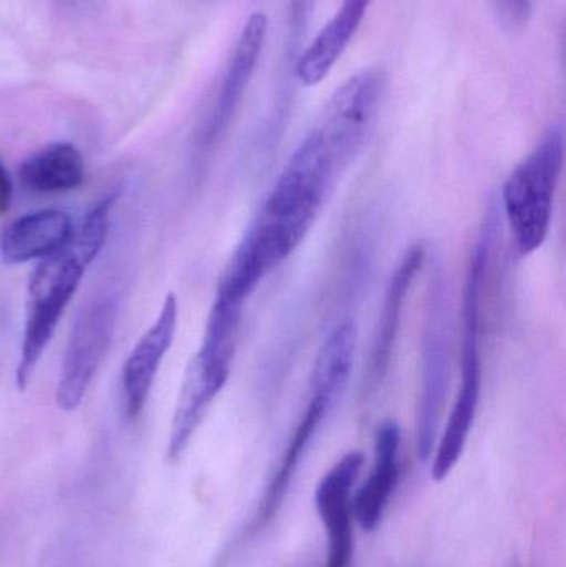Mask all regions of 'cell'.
<instances>
[{"mask_svg":"<svg viewBox=\"0 0 566 567\" xmlns=\"http://www.w3.org/2000/svg\"><path fill=\"white\" fill-rule=\"evenodd\" d=\"M502 22L511 29H524L531 20L534 0H495Z\"/></svg>","mask_w":566,"mask_h":567,"instance_id":"17","label":"cell"},{"mask_svg":"<svg viewBox=\"0 0 566 567\" xmlns=\"http://www.w3.org/2000/svg\"><path fill=\"white\" fill-rule=\"evenodd\" d=\"M364 466V453L349 452L319 482L315 502L328 535L325 567H351L354 556L352 486Z\"/></svg>","mask_w":566,"mask_h":567,"instance_id":"7","label":"cell"},{"mask_svg":"<svg viewBox=\"0 0 566 567\" xmlns=\"http://www.w3.org/2000/svg\"><path fill=\"white\" fill-rule=\"evenodd\" d=\"M86 268L89 265L66 246L56 255L43 259L30 278L25 327L16 372L20 392L29 386L40 357L52 340Z\"/></svg>","mask_w":566,"mask_h":567,"instance_id":"5","label":"cell"},{"mask_svg":"<svg viewBox=\"0 0 566 567\" xmlns=\"http://www.w3.org/2000/svg\"><path fill=\"white\" fill-rule=\"evenodd\" d=\"M73 223L69 213L42 209L16 219L0 238V259L6 265H25L50 258L69 246Z\"/></svg>","mask_w":566,"mask_h":567,"instance_id":"13","label":"cell"},{"mask_svg":"<svg viewBox=\"0 0 566 567\" xmlns=\"http://www.w3.org/2000/svg\"><path fill=\"white\" fill-rule=\"evenodd\" d=\"M12 178H10L9 172H7L3 163L0 162V216H3L9 212L10 203H12Z\"/></svg>","mask_w":566,"mask_h":567,"instance_id":"18","label":"cell"},{"mask_svg":"<svg viewBox=\"0 0 566 567\" xmlns=\"http://www.w3.org/2000/svg\"><path fill=\"white\" fill-rule=\"evenodd\" d=\"M451 292L444 269H432L421 342V383L415 410V450L428 462L435 449L451 382Z\"/></svg>","mask_w":566,"mask_h":567,"instance_id":"4","label":"cell"},{"mask_svg":"<svg viewBox=\"0 0 566 567\" xmlns=\"http://www.w3.org/2000/svg\"><path fill=\"white\" fill-rule=\"evenodd\" d=\"M266 33H268V17L263 12L251 13L239 33L215 105L203 125L202 135H199L202 148H212L231 123L246 89L255 75L259 56L265 49Z\"/></svg>","mask_w":566,"mask_h":567,"instance_id":"8","label":"cell"},{"mask_svg":"<svg viewBox=\"0 0 566 567\" xmlns=\"http://www.w3.org/2000/svg\"><path fill=\"white\" fill-rule=\"evenodd\" d=\"M116 203V195H109L96 203L89 215L83 219L82 228L79 235L73 236L72 241L69 243L70 248L86 262L95 261L96 256L102 252L103 246L109 236L110 216H112L113 206Z\"/></svg>","mask_w":566,"mask_h":567,"instance_id":"16","label":"cell"},{"mask_svg":"<svg viewBox=\"0 0 566 567\" xmlns=\"http://www.w3.org/2000/svg\"><path fill=\"white\" fill-rule=\"evenodd\" d=\"M424 261V246H411L408 252L402 256L401 262L389 279L384 302H382L378 326H375L374 340H372L368 377H366V392H375L388 377L389 369H391L392 353H394L399 330H401L405 299H408L412 284L421 272Z\"/></svg>","mask_w":566,"mask_h":567,"instance_id":"10","label":"cell"},{"mask_svg":"<svg viewBox=\"0 0 566 567\" xmlns=\"http://www.w3.org/2000/svg\"><path fill=\"white\" fill-rule=\"evenodd\" d=\"M564 165L565 133L555 125L518 163L502 188L505 218L522 256L532 255L547 241Z\"/></svg>","mask_w":566,"mask_h":567,"instance_id":"3","label":"cell"},{"mask_svg":"<svg viewBox=\"0 0 566 567\" xmlns=\"http://www.w3.org/2000/svg\"><path fill=\"white\" fill-rule=\"evenodd\" d=\"M178 313V299L169 292L155 322L133 347L123 365L122 389L128 419H136L145 409L163 359L175 340Z\"/></svg>","mask_w":566,"mask_h":567,"instance_id":"9","label":"cell"},{"mask_svg":"<svg viewBox=\"0 0 566 567\" xmlns=\"http://www.w3.org/2000/svg\"><path fill=\"white\" fill-rule=\"evenodd\" d=\"M371 133V123L356 106L328 100L229 258L219 278L222 289L249 299L266 276L298 249Z\"/></svg>","mask_w":566,"mask_h":567,"instance_id":"1","label":"cell"},{"mask_svg":"<svg viewBox=\"0 0 566 567\" xmlns=\"http://www.w3.org/2000/svg\"><path fill=\"white\" fill-rule=\"evenodd\" d=\"M85 178L82 153L72 143L60 142L27 158L19 169L23 188L40 195L73 192Z\"/></svg>","mask_w":566,"mask_h":567,"instance_id":"15","label":"cell"},{"mask_svg":"<svg viewBox=\"0 0 566 567\" xmlns=\"http://www.w3.org/2000/svg\"><path fill=\"white\" fill-rule=\"evenodd\" d=\"M339 399L341 396L338 393L331 392V390L322 389V386L318 385H309L308 405H306L305 413H302L301 420L296 425L288 446H286L285 453H282L278 470L272 475L265 496H263V502L259 505V512L255 519L256 528H263V526L268 525L275 518L286 493H288L289 486H291L292 478L298 473L302 458H305L312 440H315L316 433L319 432L322 422L331 413V410L335 409Z\"/></svg>","mask_w":566,"mask_h":567,"instance_id":"11","label":"cell"},{"mask_svg":"<svg viewBox=\"0 0 566 567\" xmlns=\"http://www.w3.org/2000/svg\"><path fill=\"white\" fill-rule=\"evenodd\" d=\"M491 252V229L482 235L472 251L465 272L462 292V350L461 385L447 425L439 440L432 458L431 475L435 482H444L462 458L482 393V299H484L485 272Z\"/></svg>","mask_w":566,"mask_h":567,"instance_id":"2","label":"cell"},{"mask_svg":"<svg viewBox=\"0 0 566 567\" xmlns=\"http://www.w3.org/2000/svg\"><path fill=\"white\" fill-rule=\"evenodd\" d=\"M372 0H342L332 19L301 50L295 63V76L305 86L326 79L348 49L364 22Z\"/></svg>","mask_w":566,"mask_h":567,"instance_id":"12","label":"cell"},{"mask_svg":"<svg viewBox=\"0 0 566 567\" xmlns=\"http://www.w3.org/2000/svg\"><path fill=\"white\" fill-rule=\"evenodd\" d=\"M401 426L388 420L379 426L374 439V466L364 485L352 496V515L364 532L371 533L382 522L399 480Z\"/></svg>","mask_w":566,"mask_h":567,"instance_id":"14","label":"cell"},{"mask_svg":"<svg viewBox=\"0 0 566 567\" xmlns=\"http://www.w3.org/2000/svg\"><path fill=\"white\" fill-rule=\"evenodd\" d=\"M119 307L112 297H99L86 303L73 320L63 352L56 405L63 412L79 409L112 346Z\"/></svg>","mask_w":566,"mask_h":567,"instance_id":"6","label":"cell"}]
</instances>
